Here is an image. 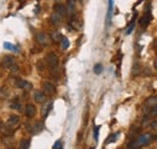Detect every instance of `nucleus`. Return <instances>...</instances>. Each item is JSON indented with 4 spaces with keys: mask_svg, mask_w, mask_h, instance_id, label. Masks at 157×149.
<instances>
[{
    "mask_svg": "<svg viewBox=\"0 0 157 149\" xmlns=\"http://www.w3.org/2000/svg\"><path fill=\"white\" fill-rule=\"evenodd\" d=\"M153 140V135L152 134H141L138 137H135L134 140L128 142V148L129 149H140L143 147H146L148 144H150Z\"/></svg>",
    "mask_w": 157,
    "mask_h": 149,
    "instance_id": "obj_1",
    "label": "nucleus"
},
{
    "mask_svg": "<svg viewBox=\"0 0 157 149\" xmlns=\"http://www.w3.org/2000/svg\"><path fill=\"white\" fill-rule=\"evenodd\" d=\"M46 62L47 65L50 67V70L53 75L58 73V70H59V60H58V57L54 53H48L46 57Z\"/></svg>",
    "mask_w": 157,
    "mask_h": 149,
    "instance_id": "obj_2",
    "label": "nucleus"
},
{
    "mask_svg": "<svg viewBox=\"0 0 157 149\" xmlns=\"http://www.w3.org/2000/svg\"><path fill=\"white\" fill-rule=\"evenodd\" d=\"M156 106H157V96L156 95L150 96V97L146 99V101L144 104V107H143V111H144V113L148 114L149 111H150V108L156 107Z\"/></svg>",
    "mask_w": 157,
    "mask_h": 149,
    "instance_id": "obj_3",
    "label": "nucleus"
},
{
    "mask_svg": "<svg viewBox=\"0 0 157 149\" xmlns=\"http://www.w3.org/2000/svg\"><path fill=\"white\" fill-rule=\"evenodd\" d=\"M16 85L19 89H23V90H25V92L30 90V89L33 88V84L30 82H28V81H25V79H22V78H18L17 79V81H16Z\"/></svg>",
    "mask_w": 157,
    "mask_h": 149,
    "instance_id": "obj_4",
    "label": "nucleus"
},
{
    "mask_svg": "<svg viewBox=\"0 0 157 149\" xmlns=\"http://www.w3.org/2000/svg\"><path fill=\"white\" fill-rule=\"evenodd\" d=\"M15 65H16V59L13 57H11V55L4 57V59H3V66L5 69H11Z\"/></svg>",
    "mask_w": 157,
    "mask_h": 149,
    "instance_id": "obj_5",
    "label": "nucleus"
},
{
    "mask_svg": "<svg viewBox=\"0 0 157 149\" xmlns=\"http://www.w3.org/2000/svg\"><path fill=\"white\" fill-rule=\"evenodd\" d=\"M27 129H28V130L30 131L33 135H35V134L40 132V131L42 130V129H44V125H42V123H41V122H37V123H35L34 125H30V124H28Z\"/></svg>",
    "mask_w": 157,
    "mask_h": 149,
    "instance_id": "obj_6",
    "label": "nucleus"
},
{
    "mask_svg": "<svg viewBox=\"0 0 157 149\" xmlns=\"http://www.w3.org/2000/svg\"><path fill=\"white\" fill-rule=\"evenodd\" d=\"M151 19H152V15H151V12L149 11V12H146L145 11V13H144V16H141L140 17V25L141 27H148L149 24H150V22H151Z\"/></svg>",
    "mask_w": 157,
    "mask_h": 149,
    "instance_id": "obj_7",
    "label": "nucleus"
},
{
    "mask_svg": "<svg viewBox=\"0 0 157 149\" xmlns=\"http://www.w3.org/2000/svg\"><path fill=\"white\" fill-rule=\"evenodd\" d=\"M44 93L45 94H48V95H52L56 93V87L53 83L51 82H45L44 83Z\"/></svg>",
    "mask_w": 157,
    "mask_h": 149,
    "instance_id": "obj_8",
    "label": "nucleus"
},
{
    "mask_svg": "<svg viewBox=\"0 0 157 149\" xmlns=\"http://www.w3.org/2000/svg\"><path fill=\"white\" fill-rule=\"evenodd\" d=\"M35 38H36V41L40 43V45H42V46H45V45L48 43V35L45 34V33H37L36 36H35Z\"/></svg>",
    "mask_w": 157,
    "mask_h": 149,
    "instance_id": "obj_9",
    "label": "nucleus"
},
{
    "mask_svg": "<svg viewBox=\"0 0 157 149\" xmlns=\"http://www.w3.org/2000/svg\"><path fill=\"white\" fill-rule=\"evenodd\" d=\"M34 100L37 102V104H44L46 101V94L41 90H36L34 93Z\"/></svg>",
    "mask_w": 157,
    "mask_h": 149,
    "instance_id": "obj_10",
    "label": "nucleus"
},
{
    "mask_svg": "<svg viewBox=\"0 0 157 149\" xmlns=\"http://www.w3.org/2000/svg\"><path fill=\"white\" fill-rule=\"evenodd\" d=\"M19 122H21V119H19V117H18V115H16V114L10 115L8 120H7V126L13 127V126L18 125V124H19Z\"/></svg>",
    "mask_w": 157,
    "mask_h": 149,
    "instance_id": "obj_11",
    "label": "nucleus"
},
{
    "mask_svg": "<svg viewBox=\"0 0 157 149\" xmlns=\"http://www.w3.org/2000/svg\"><path fill=\"white\" fill-rule=\"evenodd\" d=\"M35 112H36L35 106H33L32 104H28V105L25 106V111H24V113H25V115H27L28 118H33V117L35 115Z\"/></svg>",
    "mask_w": 157,
    "mask_h": 149,
    "instance_id": "obj_12",
    "label": "nucleus"
},
{
    "mask_svg": "<svg viewBox=\"0 0 157 149\" xmlns=\"http://www.w3.org/2000/svg\"><path fill=\"white\" fill-rule=\"evenodd\" d=\"M54 12L59 13L62 17L65 16V15L68 13V12H66V7H65L64 5H62V4H57V5H54Z\"/></svg>",
    "mask_w": 157,
    "mask_h": 149,
    "instance_id": "obj_13",
    "label": "nucleus"
},
{
    "mask_svg": "<svg viewBox=\"0 0 157 149\" xmlns=\"http://www.w3.org/2000/svg\"><path fill=\"white\" fill-rule=\"evenodd\" d=\"M66 12L68 13H70V15H74L75 13V0H68V3H66Z\"/></svg>",
    "mask_w": 157,
    "mask_h": 149,
    "instance_id": "obj_14",
    "label": "nucleus"
},
{
    "mask_svg": "<svg viewBox=\"0 0 157 149\" xmlns=\"http://www.w3.org/2000/svg\"><path fill=\"white\" fill-rule=\"evenodd\" d=\"M61 21H62V16L57 12H53L52 16H51V23L54 24V25H58L61 23Z\"/></svg>",
    "mask_w": 157,
    "mask_h": 149,
    "instance_id": "obj_15",
    "label": "nucleus"
},
{
    "mask_svg": "<svg viewBox=\"0 0 157 149\" xmlns=\"http://www.w3.org/2000/svg\"><path fill=\"white\" fill-rule=\"evenodd\" d=\"M10 107H11L12 110H16V111H19V110H21V101H19V99H18V97L13 99V101L10 104Z\"/></svg>",
    "mask_w": 157,
    "mask_h": 149,
    "instance_id": "obj_16",
    "label": "nucleus"
},
{
    "mask_svg": "<svg viewBox=\"0 0 157 149\" xmlns=\"http://www.w3.org/2000/svg\"><path fill=\"white\" fill-rule=\"evenodd\" d=\"M52 106H53V102H52V101L48 102V104H46L45 106H42V115H44V117H47V114L50 113V111L52 110Z\"/></svg>",
    "mask_w": 157,
    "mask_h": 149,
    "instance_id": "obj_17",
    "label": "nucleus"
},
{
    "mask_svg": "<svg viewBox=\"0 0 157 149\" xmlns=\"http://www.w3.org/2000/svg\"><path fill=\"white\" fill-rule=\"evenodd\" d=\"M4 48L8 49V51H12V52H19V49L17 46L10 43V42H4Z\"/></svg>",
    "mask_w": 157,
    "mask_h": 149,
    "instance_id": "obj_18",
    "label": "nucleus"
},
{
    "mask_svg": "<svg viewBox=\"0 0 157 149\" xmlns=\"http://www.w3.org/2000/svg\"><path fill=\"white\" fill-rule=\"evenodd\" d=\"M112 7H114V0H109V8H107V24H109L111 15H112Z\"/></svg>",
    "mask_w": 157,
    "mask_h": 149,
    "instance_id": "obj_19",
    "label": "nucleus"
},
{
    "mask_svg": "<svg viewBox=\"0 0 157 149\" xmlns=\"http://www.w3.org/2000/svg\"><path fill=\"white\" fill-rule=\"evenodd\" d=\"M62 38H63V36H62L61 33L54 31V33L52 34V40H53L54 42H59V41H62Z\"/></svg>",
    "mask_w": 157,
    "mask_h": 149,
    "instance_id": "obj_20",
    "label": "nucleus"
},
{
    "mask_svg": "<svg viewBox=\"0 0 157 149\" xmlns=\"http://www.w3.org/2000/svg\"><path fill=\"white\" fill-rule=\"evenodd\" d=\"M93 72L95 75H100L103 72V65L102 64H95L94 67H93Z\"/></svg>",
    "mask_w": 157,
    "mask_h": 149,
    "instance_id": "obj_21",
    "label": "nucleus"
},
{
    "mask_svg": "<svg viewBox=\"0 0 157 149\" xmlns=\"http://www.w3.org/2000/svg\"><path fill=\"white\" fill-rule=\"evenodd\" d=\"M69 45H70V43H69V40L63 36L62 41H61V47H62V49H68V48H69Z\"/></svg>",
    "mask_w": 157,
    "mask_h": 149,
    "instance_id": "obj_22",
    "label": "nucleus"
},
{
    "mask_svg": "<svg viewBox=\"0 0 157 149\" xmlns=\"http://www.w3.org/2000/svg\"><path fill=\"white\" fill-rule=\"evenodd\" d=\"M119 136H120V132H116V134H112L109 138L106 140V144H109V143H111V142H115L117 138H119Z\"/></svg>",
    "mask_w": 157,
    "mask_h": 149,
    "instance_id": "obj_23",
    "label": "nucleus"
},
{
    "mask_svg": "<svg viewBox=\"0 0 157 149\" xmlns=\"http://www.w3.org/2000/svg\"><path fill=\"white\" fill-rule=\"evenodd\" d=\"M134 25H135V19H133V21H131V23L128 24V27H127V30H126V34H127V35H129V34L133 31Z\"/></svg>",
    "mask_w": 157,
    "mask_h": 149,
    "instance_id": "obj_24",
    "label": "nucleus"
},
{
    "mask_svg": "<svg viewBox=\"0 0 157 149\" xmlns=\"http://www.w3.org/2000/svg\"><path fill=\"white\" fill-rule=\"evenodd\" d=\"M29 146H30V141L29 140H22L21 141V149H29Z\"/></svg>",
    "mask_w": 157,
    "mask_h": 149,
    "instance_id": "obj_25",
    "label": "nucleus"
},
{
    "mask_svg": "<svg viewBox=\"0 0 157 149\" xmlns=\"http://www.w3.org/2000/svg\"><path fill=\"white\" fill-rule=\"evenodd\" d=\"M52 149H63V143H62V141L59 140V141H57L54 144H53V148Z\"/></svg>",
    "mask_w": 157,
    "mask_h": 149,
    "instance_id": "obj_26",
    "label": "nucleus"
},
{
    "mask_svg": "<svg viewBox=\"0 0 157 149\" xmlns=\"http://www.w3.org/2000/svg\"><path fill=\"white\" fill-rule=\"evenodd\" d=\"M98 135H99V126L94 127V140L98 141Z\"/></svg>",
    "mask_w": 157,
    "mask_h": 149,
    "instance_id": "obj_27",
    "label": "nucleus"
},
{
    "mask_svg": "<svg viewBox=\"0 0 157 149\" xmlns=\"http://www.w3.org/2000/svg\"><path fill=\"white\" fill-rule=\"evenodd\" d=\"M18 70H19V69H18V66H17V65H15V66H12V67H11V71H12V72H15V73H16V72H18Z\"/></svg>",
    "mask_w": 157,
    "mask_h": 149,
    "instance_id": "obj_28",
    "label": "nucleus"
},
{
    "mask_svg": "<svg viewBox=\"0 0 157 149\" xmlns=\"http://www.w3.org/2000/svg\"><path fill=\"white\" fill-rule=\"evenodd\" d=\"M4 127V125H3V122L1 120H0V130H1V129Z\"/></svg>",
    "mask_w": 157,
    "mask_h": 149,
    "instance_id": "obj_29",
    "label": "nucleus"
}]
</instances>
